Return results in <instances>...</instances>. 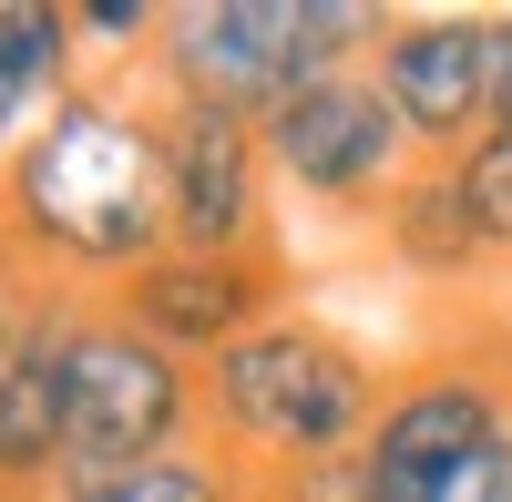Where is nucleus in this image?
Listing matches in <instances>:
<instances>
[{
  "label": "nucleus",
  "mask_w": 512,
  "mask_h": 502,
  "mask_svg": "<svg viewBox=\"0 0 512 502\" xmlns=\"http://www.w3.org/2000/svg\"><path fill=\"white\" fill-rule=\"evenodd\" d=\"M195 400H205V431L236 462H277V472H318V462H349L369 441L390 380L318 318H267L256 339H236L226 359L195 369Z\"/></svg>",
  "instance_id": "f03ea898"
},
{
  "label": "nucleus",
  "mask_w": 512,
  "mask_h": 502,
  "mask_svg": "<svg viewBox=\"0 0 512 502\" xmlns=\"http://www.w3.org/2000/svg\"><path fill=\"white\" fill-rule=\"evenodd\" d=\"M164 144V226L185 257H267V144L246 113L154 103Z\"/></svg>",
  "instance_id": "0eeeda50"
},
{
  "label": "nucleus",
  "mask_w": 512,
  "mask_h": 502,
  "mask_svg": "<svg viewBox=\"0 0 512 502\" xmlns=\"http://www.w3.org/2000/svg\"><path fill=\"white\" fill-rule=\"evenodd\" d=\"M0 216L31 246L52 287H113L154 267L175 226H164V144L154 113L113 103V93H72L21 134L11 175H0Z\"/></svg>",
  "instance_id": "f257e3e1"
},
{
  "label": "nucleus",
  "mask_w": 512,
  "mask_h": 502,
  "mask_svg": "<svg viewBox=\"0 0 512 502\" xmlns=\"http://www.w3.org/2000/svg\"><path fill=\"white\" fill-rule=\"evenodd\" d=\"M451 502H512V441H502V451H492V462H482L472 482H461Z\"/></svg>",
  "instance_id": "dca6fc26"
},
{
  "label": "nucleus",
  "mask_w": 512,
  "mask_h": 502,
  "mask_svg": "<svg viewBox=\"0 0 512 502\" xmlns=\"http://www.w3.org/2000/svg\"><path fill=\"white\" fill-rule=\"evenodd\" d=\"M379 246H390V267L420 277V287H472V277H492L482 216H472V195H461L451 164H410V175H400V195L379 205Z\"/></svg>",
  "instance_id": "9b49d317"
},
{
  "label": "nucleus",
  "mask_w": 512,
  "mask_h": 502,
  "mask_svg": "<svg viewBox=\"0 0 512 502\" xmlns=\"http://www.w3.org/2000/svg\"><path fill=\"white\" fill-rule=\"evenodd\" d=\"M21 123H31V103H21V82L0 72V175H11V154H21Z\"/></svg>",
  "instance_id": "f3484780"
},
{
  "label": "nucleus",
  "mask_w": 512,
  "mask_h": 502,
  "mask_svg": "<svg viewBox=\"0 0 512 502\" xmlns=\"http://www.w3.org/2000/svg\"><path fill=\"white\" fill-rule=\"evenodd\" d=\"M256 144H267V175L318 195V205H390L400 175L420 164V144L400 134V113L379 103L369 72H338V82H308V93H287L267 123H256Z\"/></svg>",
  "instance_id": "423d86ee"
},
{
  "label": "nucleus",
  "mask_w": 512,
  "mask_h": 502,
  "mask_svg": "<svg viewBox=\"0 0 512 502\" xmlns=\"http://www.w3.org/2000/svg\"><path fill=\"white\" fill-rule=\"evenodd\" d=\"M62 451H72V298L41 287L21 349L0 359V502H52Z\"/></svg>",
  "instance_id": "9d476101"
},
{
  "label": "nucleus",
  "mask_w": 512,
  "mask_h": 502,
  "mask_svg": "<svg viewBox=\"0 0 512 502\" xmlns=\"http://www.w3.org/2000/svg\"><path fill=\"white\" fill-rule=\"evenodd\" d=\"M369 82L420 144V164H451L492 123V11H400L369 52Z\"/></svg>",
  "instance_id": "1a4fd4ad"
},
{
  "label": "nucleus",
  "mask_w": 512,
  "mask_h": 502,
  "mask_svg": "<svg viewBox=\"0 0 512 502\" xmlns=\"http://www.w3.org/2000/svg\"><path fill=\"white\" fill-rule=\"evenodd\" d=\"M512 441V359L502 349H461L390 380L379 421L359 441V492L369 502H451L492 451Z\"/></svg>",
  "instance_id": "20e7f679"
},
{
  "label": "nucleus",
  "mask_w": 512,
  "mask_h": 502,
  "mask_svg": "<svg viewBox=\"0 0 512 502\" xmlns=\"http://www.w3.org/2000/svg\"><path fill=\"white\" fill-rule=\"evenodd\" d=\"M400 11L379 0H164V103H216L267 123L287 93L369 72Z\"/></svg>",
  "instance_id": "7ed1b4c3"
},
{
  "label": "nucleus",
  "mask_w": 512,
  "mask_h": 502,
  "mask_svg": "<svg viewBox=\"0 0 512 502\" xmlns=\"http://www.w3.org/2000/svg\"><path fill=\"white\" fill-rule=\"evenodd\" d=\"M246 502H267V492H246Z\"/></svg>",
  "instance_id": "6ab92c4d"
},
{
  "label": "nucleus",
  "mask_w": 512,
  "mask_h": 502,
  "mask_svg": "<svg viewBox=\"0 0 512 502\" xmlns=\"http://www.w3.org/2000/svg\"><path fill=\"white\" fill-rule=\"evenodd\" d=\"M0 72L21 82L31 113L72 103L82 93L72 82V11H52V0H0Z\"/></svg>",
  "instance_id": "f8f14e48"
},
{
  "label": "nucleus",
  "mask_w": 512,
  "mask_h": 502,
  "mask_svg": "<svg viewBox=\"0 0 512 502\" xmlns=\"http://www.w3.org/2000/svg\"><path fill=\"white\" fill-rule=\"evenodd\" d=\"M492 123L512 134V11H492Z\"/></svg>",
  "instance_id": "2eb2a0df"
},
{
  "label": "nucleus",
  "mask_w": 512,
  "mask_h": 502,
  "mask_svg": "<svg viewBox=\"0 0 512 502\" xmlns=\"http://www.w3.org/2000/svg\"><path fill=\"white\" fill-rule=\"evenodd\" d=\"M21 318H31V298H21V287H11V277H0V359H11V349H21Z\"/></svg>",
  "instance_id": "a211bd4d"
},
{
  "label": "nucleus",
  "mask_w": 512,
  "mask_h": 502,
  "mask_svg": "<svg viewBox=\"0 0 512 502\" xmlns=\"http://www.w3.org/2000/svg\"><path fill=\"white\" fill-rule=\"evenodd\" d=\"M451 175H461V195H472V216H482L492 267H512V134H502V123H482V134L451 154Z\"/></svg>",
  "instance_id": "ddd939ff"
},
{
  "label": "nucleus",
  "mask_w": 512,
  "mask_h": 502,
  "mask_svg": "<svg viewBox=\"0 0 512 502\" xmlns=\"http://www.w3.org/2000/svg\"><path fill=\"white\" fill-rule=\"evenodd\" d=\"M72 41L144 52V41H164V0H72Z\"/></svg>",
  "instance_id": "4468645a"
},
{
  "label": "nucleus",
  "mask_w": 512,
  "mask_h": 502,
  "mask_svg": "<svg viewBox=\"0 0 512 502\" xmlns=\"http://www.w3.org/2000/svg\"><path fill=\"white\" fill-rule=\"evenodd\" d=\"M134 339H154L164 359H226L236 339H256L267 318H287V267L277 257H185V246H164L154 267H134L103 298Z\"/></svg>",
  "instance_id": "6e6552de"
},
{
  "label": "nucleus",
  "mask_w": 512,
  "mask_h": 502,
  "mask_svg": "<svg viewBox=\"0 0 512 502\" xmlns=\"http://www.w3.org/2000/svg\"><path fill=\"white\" fill-rule=\"evenodd\" d=\"M195 431H205L195 369L164 359L154 339H134L113 308H72V451L62 462L144 472L164 451H185Z\"/></svg>",
  "instance_id": "39448f33"
}]
</instances>
